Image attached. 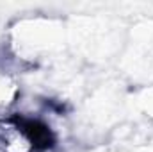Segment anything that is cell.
<instances>
[{"instance_id":"obj_2","label":"cell","mask_w":153,"mask_h":152,"mask_svg":"<svg viewBox=\"0 0 153 152\" xmlns=\"http://www.w3.org/2000/svg\"><path fill=\"white\" fill-rule=\"evenodd\" d=\"M16 95V84L11 77L0 72V106H7L13 102Z\"/></svg>"},{"instance_id":"obj_1","label":"cell","mask_w":153,"mask_h":152,"mask_svg":"<svg viewBox=\"0 0 153 152\" xmlns=\"http://www.w3.org/2000/svg\"><path fill=\"white\" fill-rule=\"evenodd\" d=\"M43 147L38 129L14 118L0 120V152H39Z\"/></svg>"}]
</instances>
